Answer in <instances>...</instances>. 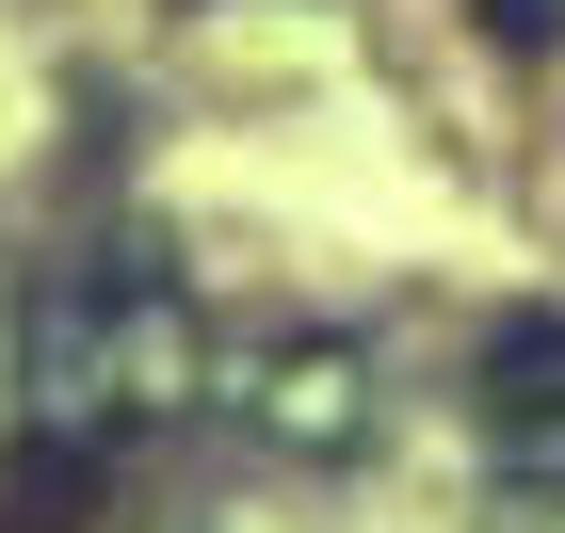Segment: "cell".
I'll use <instances>...</instances> for the list:
<instances>
[{
	"label": "cell",
	"instance_id": "obj_1",
	"mask_svg": "<svg viewBox=\"0 0 565 533\" xmlns=\"http://www.w3.org/2000/svg\"><path fill=\"white\" fill-rule=\"evenodd\" d=\"M469 404H484V437H501L518 486H565V308H518V323H501L484 372H469Z\"/></svg>",
	"mask_w": 565,
	"mask_h": 533
},
{
	"label": "cell",
	"instance_id": "obj_2",
	"mask_svg": "<svg viewBox=\"0 0 565 533\" xmlns=\"http://www.w3.org/2000/svg\"><path fill=\"white\" fill-rule=\"evenodd\" d=\"M259 437L275 452H355V437H372V355H355V340H291L259 372Z\"/></svg>",
	"mask_w": 565,
	"mask_h": 533
},
{
	"label": "cell",
	"instance_id": "obj_3",
	"mask_svg": "<svg viewBox=\"0 0 565 533\" xmlns=\"http://www.w3.org/2000/svg\"><path fill=\"white\" fill-rule=\"evenodd\" d=\"M97 501H114V437H82V420L0 452V533H97Z\"/></svg>",
	"mask_w": 565,
	"mask_h": 533
}]
</instances>
